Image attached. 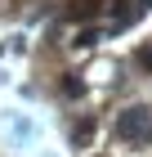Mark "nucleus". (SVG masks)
Returning a JSON list of instances; mask_svg holds the SVG:
<instances>
[{
	"label": "nucleus",
	"instance_id": "nucleus-1",
	"mask_svg": "<svg viewBox=\"0 0 152 157\" xmlns=\"http://www.w3.org/2000/svg\"><path fill=\"white\" fill-rule=\"evenodd\" d=\"M117 135L121 139H152V112L148 108H125L117 117Z\"/></svg>",
	"mask_w": 152,
	"mask_h": 157
},
{
	"label": "nucleus",
	"instance_id": "nucleus-2",
	"mask_svg": "<svg viewBox=\"0 0 152 157\" xmlns=\"http://www.w3.org/2000/svg\"><path fill=\"white\" fill-rule=\"evenodd\" d=\"M90 139H94V121L85 117V121H76V130H72V144H76V148H85Z\"/></svg>",
	"mask_w": 152,
	"mask_h": 157
},
{
	"label": "nucleus",
	"instance_id": "nucleus-3",
	"mask_svg": "<svg viewBox=\"0 0 152 157\" xmlns=\"http://www.w3.org/2000/svg\"><path fill=\"white\" fill-rule=\"evenodd\" d=\"M63 94H67V99H81V94H85V81H76V76H63Z\"/></svg>",
	"mask_w": 152,
	"mask_h": 157
},
{
	"label": "nucleus",
	"instance_id": "nucleus-4",
	"mask_svg": "<svg viewBox=\"0 0 152 157\" xmlns=\"http://www.w3.org/2000/svg\"><path fill=\"white\" fill-rule=\"evenodd\" d=\"M94 40H98V32H94V27H85L81 36H76V45H94Z\"/></svg>",
	"mask_w": 152,
	"mask_h": 157
},
{
	"label": "nucleus",
	"instance_id": "nucleus-5",
	"mask_svg": "<svg viewBox=\"0 0 152 157\" xmlns=\"http://www.w3.org/2000/svg\"><path fill=\"white\" fill-rule=\"evenodd\" d=\"M139 67H148V72H152V45H143V49H139Z\"/></svg>",
	"mask_w": 152,
	"mask_h": 157
}]
</instances>
